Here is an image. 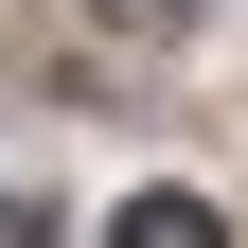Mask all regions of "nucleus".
<instances>
[{
	"instance_id": "f257e3e1",
	"label": "nucleus",
	"mask_w": 248,
	"mask_h": 248,
	"mask_svg": "<svg viewBox=\"0 0 248 248\" xmlns=\"http://www.w3.org/2000/svg\"><path fill=\"white\" fill-rule=\"evenodd\" d=\"M107 248H231V231H213V195H124Z\"/></svg>"
}]
</instances>
